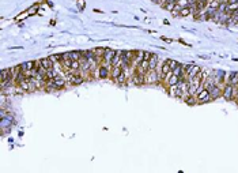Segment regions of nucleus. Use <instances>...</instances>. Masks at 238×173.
Wrapping results in <instances>:
<instances>
[{"label": "nucleus", "instance_id": "39448f33", "mask_svg": "<svg viewBox=\"0 0 238 173\" xmlns=\"http://www.w3.org/2000/svg\"><path fill=\"white\" fill-rule=\"evenodd\" d=\"M115 55H116V51L106 48L105 53H103V57H102L103 64H106V65H110V64H112V60H113V57H115Z\"/></svg>", "mask_w": 238, "mask_h": 173}, {"label": "nucleus", "instance_id": "f3484780", "mask_svg": "<svg viewBox=\"0 0 238 173\" xmlns=\"http://www.w3.org/2000/svg\"><path fill=\"white\" fill-rule=\"evenodd\" d=\"M169 72H171V67H170V64H169V61L166 60V61H163L162 63V75H167Z\"/></svg>", "mask_w": 238, "mask_h": 173}, {"label": "nucleus", "instance_id": "c85d7f7f", "mask_svg": "<svg viewBox=\"0 0 238 173\" xmlns=\"http://www.w3.org/2000/svg\"><path fill=\"white\" fill-rule=\"evenodd\" d=\"M171 15H173V16H178V15H180V11H177V10H173V11H171Z\"/></svg>", "mask_w": 238, "mask_h": 173}, {"label": "nucleus", "instance_id": "aec40b11", "mask_svg": "<svg viewBox=\"0 0 238 173\" xmlns=\"http://www.w3.org/2000/svg\"><path fill=\"white\" fill-rule=\"evenodd\" d=\"M93 51H94V53L97 55V57H98V59H101V60H102L103 53H105L106 48H95V49H93Z\"/></svg>", "mask_w": 238, "mask_h": 173}, {"label": "nucleus", "instance_id": "f03ea898", "mask_svg": "<svg viewBox=\"0 0 238 173\" xmlns=\"http://www.w3.org/2000/svg\"><path fill=\"white\" fill-rule=\"evenodd\" d=\"M65 87V79L60 75H57L54 79L46 81V90H54V89H63Z\"/></svg>", "mask_w": 238, "mask_h": 173}, {"label": "nucleus", "instance_id": "20e7f679", "mask_svg": "<svg viewBox=\"0 0 238 173\" xmlns=\"http://www.w3.org/2000/svg\"><path fill=\"white\" fill-rule=\"evenodd\" d=\"M196 98H197V104H204V102H210V101H212L211 94H210V91H208L207 89H203L200 93H197Z\"/></svg>", "mask_w": 238, "mask_h": 173}, {"label": "nucleus", "instance_id": "7ed1b4c3", "mask_svg": "<svg viewBox=\"0 0 238 173\" xmlns=\"http://www.w3.org/2000/svg\"><path fill=\"white\" fill-rule=\"evenodd\" d=\"M161 81L159 74L157 72V70H148L144 75V83L147 85H155Z\"/></svg>", "mask_w": 238, "mask_h": 173}, {"label": "nucleus", "instance_id": "0eeeda50", "mask_svg": "<svg viewBox=\"0 0 238 173\" xmlns=\"http://www.w3.org/2000/svg\"><path fill=\"white\" fill-rule=\"evenodd\" d=\"M131 81H132L136 86L144 85V74H140V72H137V71L135 70V72H133L132 77H131Z\"/></svg>", "mask_w": 238, "mask_h": 173}, {"label": "nucleus", "instance_id": "9d476101", "mask_svg": "<svg viewBox=\"0 0 238 173\" xmlns=\"http://www.w3.org/2000/svg\"><path fill=\"white\" fill-rule=\"evenodd\" d=\"M200 71H201V70H200V67H197V65L193 64V67L189 70V72L187 74V81H189V79H193L195 77H197V74Z\"/></svg>", "mask_w": 238, "mask_h": 173}, {"label": "nucleus", "instance_id": "a211bd4d", "mask_svg": "<svg viewBox=\"0 0 238 173\" xmlns=\"http://www.w3.org/2000/svg\"><path fill=\"white\" fill-rule=\"evenodd\" d=\"M57 77V72L54 68H50V70H48L46 71V74H45V79L46 81H50V79H54Z\"/></svg>", "mask_w": 238, "mask_h": 173}, {"label": "nucleus", "instance_id": "a878e982", "mask_svg": "<svg viewBox=\"0 0 238 173\" xmlns=\"http://www.w3.org/2000/svg\"><path fill=\"white\" fill-rule=\"evenodd\" d=\"M163 7H165L166 10H169V11H173L174 7H175V4H174V3H166V4H165Z\"/></svg>", "mask_w": 238, "mask_h": 173}, {"label": "nucleus", "instance_id": "f8f14e48", "mask_svg": "<svg viewBox=\"0 0 238 173\" xmlns=\"http://www.w3.org/2000/svg\"><path fill=\"white\" fill-rule=\"evenodd\" d=\"M123 72V68L121 65H116V67H112V72H110V77H112L113 81H116L119 78V75Z\"/></svg>", "mask_w": 238, "mask_h": 173}, {"label": "nucleus", "instance_id": "bb28decb", "mask_svg": "<svg viewBox=\"0 0 238 173\" xmlns=\"http://www.w3.org/2000/svg\"><path fill=\"white\" fill-rule=\"evenodd\" d=\"M167 61H169V64H170V67H171V71H173L174 68L178 65V63H177V61H174V60H167Z\"/></svg>", "mask_w": 238, "mask_h": 173}, {"label": "nucleus", "instance_id": "6ab92c4d", "mask_svg": "<svg viewBox=\"0 0 238 173\" xmlns=\"http://www.w3.org/2000/svg\"><path fill=\"white\" fill-rule=\"evenodd\" d=\"M68 56L71 60H80L82 59V52H68Z\"/></svg>", "mask_w": 238, "mask_h": 173}, {"label": "nucleus", "instance_id": "5701e85b", "mask_svg": "<svg viewBox=\"0 0 238 173\" xmlns=\"http://www.w3.org/2000/svg\"><path fill=\"white\" fill-rule=\"evenodd\" d=\"M191 14H192L191 7H185V8H182L181 11H180V15H181V16H188V15H191Z\"/></svg>", "mask_w": 238, "mask_h": 173}, {"label": "nucleus", "instance_id": "9b49d317", "mask_svg": "<svg viewBox=\"0 0 238 173\" xmlns=\"http://www.w3.org/2000/svg\"><path fill=\"white\" fill-rule=\"evenodd\" d=\"M116 65H121V51H116V55L113 57L110 67H116Z\"/></svg>", "mask_w": 238, "mask_h": 173}, {"label": "nucleus", "instance_id": "cd10ccee", "mask_svg": "<svg viewBox=\"0 0 238 173\" xmlns=\"http://www.w3.org/2000/svg\"><path fill=\"white\" fill-rule=\"evenodd\" d=\"M151 55H153V53H150V52H144L143 60H150V59H151Z\"/></svg>", "mask_w": 238, "mask_h": 173}, {"label": "nucleus", "instance_id": "4468645a", "mask_svg": "<svg viewBox=\"0 0 238 173\" xmlns=\"http://www.w3.org/2000/svg\"><path fill=\"white\" fill-rule=\"evenodd\" d=\"M227 83H230L233 86L238 85V72H232V74H230L229 79H227Z\"/></svg>", "mask_w": 238, "mask_h": 173}, {"label": "nucleus", "instance_id": "1a4fd4ad", "mask_svg": "<svg viewBox=\"0 0 238 173\" xmlns=\"http://www.w3.org/2000/svg\"><path fill=\"white\" fill-rule=\"evenodd\" d=\"M109 75H110V72H109L108 65H106V64L99 65V67H98V77L102 78V79H105V78H108Z\"/></svg>", "mask_w": 238, "mask_h": 173}, {"label": "nucleus", "instance_id": "f257e3e1", "mask_svg": "<svg viewBox=\"0 0 238 173\" xmlns=\"http://www.w3.org/2000/svg\"><path fill=\"white\" fill-rule=\"evenodd\" d=\"M237 90H238V85L237 86H233L230 83H226L223 86V91H222V97L227 101H232V100L236 98V94H237Z\"/></svg>", "mask_w": 238, "mask_h": 173}, {"label": "nucleus", "instance_id": "2eb2a0df", "mask_svg": "<svg viewBox=\"0 0 238 173\" xmlns=\"http://www.w3.org/2000/svg\"><path fill=\"white\" fill-rule=\"evenodd\" d=\"M127 70H128V68L123 70V72L119 75V78H117L115 82H117L119 85H124V83H125V81H127Z\"/></svg>", "mask_w": 238, "mask_h": 173}, {"label": "nucleus", "instance_id": "6e6552de", "mask_svg": "<svg viewBox=\"0 0 238 173\" xmlns=\"http://www.w3.org/2000/svg\"><path fill=\"white\" fill-rule=\"evenodd\" d=\"M41 65H42V68H45V70H50V68H54V61L52 60L50 57H45V59H41Z\"/></svg>", "mask_w": 238, "mask_h": 173}, {"label": "nucleus", "instance_id": "423d86ee", "mask_svg": "<svg viewBox=\"0 0 238 173\" xmlns=\"http://www.w3.org/2000/svg\"><path fill=\"white\" fill-rule=\"evenodd\" d=\"M83 82H84V77H83V75L78 74V72H75V74H71V75H70V83H71V85L78 86V85L83 83Z\"/></svg>", "mask_w": 238, "mask_h": 173}, {"label": "nucleus", "instance_id": "7c9ffc66", "mask_svg": "<svg viewBox=\"0 0 238 173\" xmlns=\"http://www.w3.org/2000/svg\"><path fill=\"white\" fill-rule=\"evenodd\" d=\"M154 3H157V4H161V0H153Z\"/></svg>", "mask_w": 238, "mask_h": 173}, {"label": "nucleus", "instance_id": "412c9836", "mask_svg": "<svg viewBox=\"0 0 238 173\" xmlns=\"http://www.w3.org/2000/svg\"><path fill=\"white\" fill-rule=\"evenodd\" d=\"M236 11H238V2H237V3H232V4L227 6V12L233 14V12H236Z\"/></svg>", "mask_w": 238, "mask_h": 173}, {"label": "nucleus", "instance_id": "4be33fe9", "mask_svg": "<svg viewBox=\"0 0 238 173\" xmlns=\"http://www.w3.org/2000/svg\"><path fill=\"white\" fill-rule=\"evenodd\" d=\"M219 4H220V2H219V0H210V2H208V8L218 10Z\"/></svg>", "mask_w": 238, "mask_h": 173}, {"label": "nucleus", "instance_id": "393cba45", "mask_svg": "<svg viewBox=\"0 0 238 173\" xmlns=\"http://www.w3.org/2000/svg\"><path fill=\"white\" fill-rule=\"evenodd\" d=\"M177 4L181 8H185V7H189V0H177Z\"/></svg>", "mask_w": 238, "mask_h": 173}, {"label": "nucleus", "instance_id": "b1692460", "mask_svg": "<svg viewBox=\"0 0 238 173\" xmlns=\"http://www.w3.org/2000/svg\"><path fill=\"white\" fill-rule=\"evenodd\" d=\"M227 6H229V3H220L219 7H218V11L219 12H227Z\"/></svg>", "mask_w": 238, "mask_h": 173}, {"label": "nucleus", "instance_id": "2f4dec72", "mask_svg": "<svg viewBox=\"0 0 238 173\" xmlns=\"http://www.w3.org/2000/svg\"><path fill=\"white\" fill-rule=\"evenodd\" d=\"M199 2H206V3H208L210 0H199Z\"/></svg>", "mask_w": 238, "mask_h": 173}, {"label": "nucleus", "instance_id": "dca6fc26", "mask_svg": "<svg viewBox=\"0 0 238 173\" xmlns=\"http://www.w3.org/2000/svg\"><path fill=\"white\" fill-rule=\"evenodd\" d=\"M20 68H22L23 72L33 70V68H34V61H26V63H22V64H20Z\"/></svg>", "mask_w": 238, "mask_h": 173}, {"label": "nucleus", "instance_id": "c756f323", "mask_svg": "<svg viewBox=\"0 0 238 173\" xmlns=\"http://www.w3.org/2000/svg\"><path fill=\"white\" fill-rule=\"evenodd\" d=\"M238 0H227V3H229V4H232V3H237Z\"/></svg>", "mask_w": 238, "mask_h": 173}, {"label": "nucleus", "instance_id": "ddd939ff", "mask_svg": "<svg viewBox=\"0 0 238 173\" xmlns=\"http://www.w3.org/2000/svg\"><path fill=\"white\" fill-rule=\"evenodd\" d=\"M148 63H150V70H157L158 64H159V60H158V56L155 53L151 55V59L148 60Z\"/></svg>", "mask_w": 238, "mask_h": 173}]
</instances>
